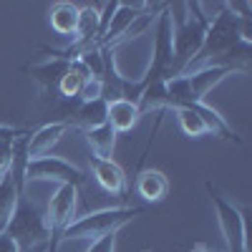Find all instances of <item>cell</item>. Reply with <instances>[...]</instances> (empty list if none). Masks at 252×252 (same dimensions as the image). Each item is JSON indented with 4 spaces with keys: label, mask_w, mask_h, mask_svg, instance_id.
<instances>
[{
    "label": "cell",
    "mask_w": 252,
    "mask_h": 252,
    "mask_svg": "<svg viewBox=\"0 0 252 252\" xmlns=\"http://www.w3.org/2000/svg\"><path fill=\"white\" fill-rule=\"evenodd\" d=\"M189 252H207V247H204V245H194V247L189 250Z\"/></svg>",
    "instance_id": "obj_26"
},
{
    "label": "cell",
    "mask_w": 252,
    "mask_h": 252,
    "mask_svg": "<svg viewBox=\"0 0 252 252\" xmlns=\"http://www.w3.org/2000/svg\"><path fill=\"white\" fill-rule=\"evenodd\" d=\"M209 199L215 204V212L222 227V235L227 242V252H247V224H245V209H240L232 199H227L215 184H204Z\"/></svg>",
    "instance_id": "obj_3"
},
{
    "label": "cell",
    "mask_w": 252,
    "mask_h": 252,
    "mask_svg": "<svg viewBox=\"0 0 252 252\" xmlns=\"http://www.w3.org/2000/svg\"><path fill=\"white\" fill-rule=\"evenodd\" d=\"M0 252H18L15 242H13L5 232H0Z\"/></svg>",
    "instance_id": "obj_25"
},
{
    "label": "cell",
    "mask_w": 252,
    "mask_h": 252,
    "mask_svg": "<svg viewBox=\"0 0 252 252\" xmlns=\"http://www.w3.org/2000/svg\"><path fill=\"white\" fill-rule=\"evenodd\" d=\"M26 129H13V126H3L0 124V141H15L18 136H23Z\"/></svg>",
    "instance_id": "obj_24"
},
{
    "label": "cell",
    "mask_w": 252,
    "mask_h": 252,
    "mask_svg": "<svg viewBox=\"0 0 252 252\" xmlns=\"http://www.w3.org/2000/svg\"><path fill=\"white\" fill-rule=\"evenodd\" d=\"M76 204H78V189L73 184H58L56 194L51 197L48 202V227H51V242H48V250L46 252H58V240L63 235L73 220H76Z\"/></svg>",
    "instance_id": "obj_4"
},
{
    "label": "cell",
    "mask_w": 252,
    "mask_h": 252,
    "mask_svg": "<svg viewBox=\"0 0 252 252\" xmlns=\"http://www.w3.org/2000/svg\"><path fill=\"white\" fill-rule=\"evenodd\" d=\"M23 194V189L18 187L15 182V172L13 166H8V169L0 174V232L8 227L13 212H15V204H18V197Z\"/></svg>",
    "instance_id": "obj_11"
},
{
    "label": "cell",
    "mask_w": 252,
    "mask_h": 252,
    "mask_svg": "<svg viewBox=\"0 0 252 252\" xmlns=\"http://www.w3.org/2000/svg\"><path fill=\"white\" fill-rule=\"evenodd\" d=\"M13 159V141H0V174H3Z\"/></svg>",
    "instance_id": "obj_23"
},
{
    "label": "cell",
    "mask_w": 252,
    "mask_h": 252,
    "mask_svg": "<svg viewBox=\"0 0 252 252\" xmlns=\"http://www.w3.org/2000/svg\"><path fill=\"white\" fill-rule=\"evenodd\" d=\"M40 179L58 182V184H73L76 189H81L83 182H86V174L71 161L48 154L40 159H31L26 164V182H40Z\"/></svg>",
    "instance_id": "obj_5"
},
{
    "label": "cell",
    "mask_w": 252,
    "mask_h": 252,
    "mask_svg": "<svg viewBox=\"0 0 252 252\" xmlns=\"http://www.w3.org/2000/svg\"><path fill=\"white\" fill-rule=\"evenodd\" d=\"M139 116H141L139 106L134 101H126V98H119V101H114V103L106 106V124L116 134L131 131L136 126V121H139Z\"/></svg>",
    "instance_id": "obj_12"
},
{
    "label": "cell",
    "mask_w": 252,
    "mask_h": 252,
    "mask_svg": "<svg viewBox=\"0 0 252 252\" xmlns=\"http://www.w3.org/2000/svg\"><path fill=\"white\" fill-rule=\"evenodd\" d=\"M78 5L73 3H56L51 8V28L58 35H73L78 26Z\"/></svg>",
    "instance_id": "obj_17"
},
{
    "label": "cell",
    "mask_w": 252,
    "mask_h": 252,
    "mask_svg": "<svg viewBox=\"0 0 252 252\" xmlns=\"http://www.w3.org/2000/svg\"><path fill=\"white\" fill-rule=\"evenodd\" d=\"M136 192L146 202H161L169 194V177L159 169H144L136 177Z\"/></svg>",
    "instance_id": "obj_13"
},
{
    "label": "cell",
    "mask_w": 252,
    "mask_h": 252,
    "mask_svg": "<svg viewBox=\"0 0 252 252\" xmlns=\"http://www.w3.org/2000/svg\"><path fill=\"white\" fill-rule=\"evenodd\" d=\"M33 252H46V247H38V250H33Z\"/></svg>",
    "instance_id": "obj_27"
},
{
    "label": "cell",
    "mask_w": 252,
    "mask_h": 252,
    "mask_svg": "<svg viewBox=\"0 0 252 252\" xmlns=\"http://www.w3.org/2000/svg\"><path fill=\"white\" fill-rule=\"evenodd\" d=\"M78 61L83 63V68L91 73V78H103L106 71V61H103V51L101 48H89L78 56Z\"/></svg>",
    "instance_id": "obj_19"
},
{
    "label": "cell",
    "mask_w": 252,
    "mask_h": 252,
    "mask_svg": "<svg viewBox=\"0 0 252 252\" xmlns=\"http://www.w3.org/2000/svg\"><path fill=\"white\" fill-rule=\"evenodd\" d=\"M114 245H116V235H103V237L94 240L86 252H114Z\"/></svg>",
    "instance_id": "obj_22"
},
{
    "label": "cell",
    "mask_w": 252,
    "mask_h": 252,
    "mask_svg": "<svg viewBox=\"0 0 252 252\" xmlns=\"http://www.w3.org/2000/svg\"><path fill=\"white\" fill-rule=\"evenodd\" d=\"M174 114H177V121H179V126H182V131H184L189 139H199V136L207 134L204 121H202L192 109H174Z\"/></svg>",
    "instance_id": "obj_18"
},
{
    "label": "cell",
    "mask_w": 252,
    "mask_h": 252,
    "mask_svg": "<svg viewBox=\"0 0 252 252\" xmlns=\"http://www.w3.org/2000/svg\"><path fill=\"white\" fill-rule=\"evenodd\" d=\"M68 66H71V63L61 61V58H48V61L35 63V66H31V68H26V71L31 73V78L38 81V86L43 89L46 94H53V91L58 89L61 78L66 76Z\"/></svg>",
    "instance_id": "obj_10"
},
{
    "label": "cell",
    "mask_w": 252,
    "mask_h": 252,
    "mask_svg": "<svg viewBox=\"0 0 252 252\" xmlns=\"http://www.w3.org/2000/svg\"><path fill=\"white\" fill-rule=\"evenodd\" d=\"M144 8H146V3H124V0H119V8L111 18L106 33L96 40V48H116L121 43L124 33L129 31V26L141 15Z\"/></svg>",
    "instance_id": "obj_6"
},
{
    "label": "cell",
    "mask_w": 252,
    "mask_h": 252,
    "mask_svg": "<svg viewBox=\"0 0 252 252\" xmlns=\"http://www.w3.org/2000/svg\"><path fill=\"white\" fill-rule=\"evenodd\" d=\"M83 83H86V81H83V78L68 66L66 76L61 78V83H58V89H56V91H58L61 98H78V91H81Z\"/></svg>",
    "instance_id": "obj_20"
},
{
    "label": "cell",
    "mask_w": 252,
    "mask_h": 252,
    "mask_svg": "<svg viewBox=\"0 0 252 252\" xmlns=\"http://www.w3.org/2000/svg\"><path fill=\"white\" fill-rule=\"evenodd\" d=\"M144 215V207H109L98 209L86 217H76L66 229H63L61 240H98L103 235H116L124 224ZM58 240V242H61Z\"/></svg>",
    "instance_id": "obj_2"
},
{
    "label": "cell",
    "mask_w": 252,
    "mask_h": 252,
    "mask_svg": "<svg viewBox=\"0 0 252 252\" xmlns=\"http://www.w3.org/2000/svg\"><path fill=\"white\" fill-rule=\"evenodd\" d=\"M136 106H139V111L141 114H149V111H169V98H166V81H154V83H149L144 91H141V96H139V101H136Z\"/></svg>",
    "instance_id": "obj_16"
},
{
    "label": "cell",
    "mask_w": 252,
    "mask_h": 252,
    "mask_svg": "<svg viewBox=\"0 0 252 252\" xmlns=\"http://www.w3.org/2000/svg\"><path fill=\"white\" fill-rule=\"evenodd\" d=\"M3 232L15 242L18 252H33L38 247H46L48 250V242H51V227H48V220L40 209L26 197V192L18 197V204H15V212L8 222V227Z\"/></svg>",
    "instance_id": "obj_1"
},
{
    "label": "cell",
    "mask_w": 252,
    "mask_h": 252,
    "mask_svg": "<svg viewBox=\"0 0 252 252\" xmlns=\"http://www.w3.org/2000/svg\"><path fill=\"white\" fill-rule=\"evenodd\" d=\"M179 109H192L207 126V134H212V136H220L224 141H235V144H242L240 134L224 121V116H220V111H215L209 103L204 101H194V103H187V106H179Z\"/></svg>",
    "instance_id": "obj_9"
},
{
    "label": "cell",
    "mask_w": 252,
    "mask_h": 252,
    "mask_svg": "<svg viewBox=\"0 0 252 252\" xmlns=\"http://www.w3.org/2000/svg\"><path fill=\"white\" fill-rule=\"evenodd\" d=\"M106 106H109V103L103 98L81 101L76 114H73V119H71V126H78V129L89 131V129H96V126L106 124Z\"/></svg>",
    "instance_id": "obj_14"
},
{
    "label": "cell",
    "mask_w": 252,
    "mask_h": 252,
    "mask_svg": "<svg viewBox=\"0 0 252 252\" xmlns=\"http://www.w3.org/2000/svg\"><path fill=\"white\" fill-rule=\"evenodd\" d=\"M103 96V83H101V78H91V81H86L81 86V91H78V101H96V98H101Z\"/></svg>",
    "instance_id": "obj_21"
},
{
    "label": "cell",
    "mask_w": 252,
    "mask_h": 252,
    "mask_svg": "<svg viewBox=\"0 0 252 252\" xmlns=\"http://www.w3.org/2000/svg\"><path fill=\"white\" fill-rule=\"evenodd\" d=\"M86 141L91 146V154L98 159H111L114 149H116V131L111 129L109 124H101L96 129L86 131Z\"/></svg>",
    "instance_id": "obj_15"
},
{
    "label": "cell",
    "mask_w": 252,
    "mask_h": 252,
    "mask_svg": "<svg viewBox=\"0 0 252 252\" xmlns=\"http://www.w3.org/2000/svg\"><path fill=\"white\" fill-rule=\"evenodd\" d=\"M89 161H91V172H94V177H96V182L103 192L116 194V197L126 194V174L114 159H98V157L91 154Z\"/></svg>",
    "instance_id": "obj_8"
},
{
    "label": "cell",
    "mask_w": 252,
    "mask_h": 252,
    "mask_svg": "<svg viewBox=\"0 0 252 252\" xmlns=\"http://www.w3.org/2000/svg\"><path fill=\"white\" fill-rule=\"evenodd\" d=\"M71 129L68 124L63 121H48L43 124L40 129H35L31 136H28V144H26V154H28V161L31 159H40V157H48L51 149L61 141V136Z\"/></svg>",
    "instance_id": "obj_7"
}]
</instances>
